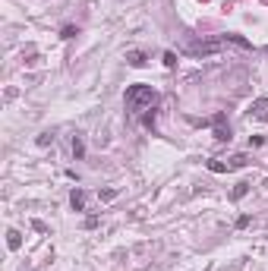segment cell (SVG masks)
<instances>
[{
    "label": "cell",
    "mask_w": 268,
    "mask_h": 271,
    "mask_svg": "<svg viewBox=\"0 0 268 271\" xmlns=\"http://www.w3.org/2000/svg\"><path fill=\"white\" fill-rule=\"evenodd\" d=\"M126 111H133V114H142V111H151L158 104V92L151 88V85H130L126 88Z\"/></svg>",
    "instance_id": "1"
},
{
    "label": "cell",
    "mask_w": 268,
    "mask_h": 271,
    "mask_svg": "<svg viewBox=\"0 0 268 271\" xmlns=\"http://www.w3.org/2000/svg\"><path fill=\"white\" fill-rule=\"evenodd\" d=\"M246 155H234L230 161H218V158H212L208 161V170L212 173H224V170H240V167H246Z\"/></svg>",
    "instance_id": "2"
},
{
    "label": "cell",
    "mask_w": 268,
    "mask_h": 271,
    "mask_svg": "<svg viewBox=\"0 0 268 271\" xmlns=\"http://www.w3.org/2000/svg\"><path fill=\"white\" fill-rule=\"evenodd\" d=\"M212 129H215V139L218 142H230V123H227V114L224 111H218L215 117H212Z\"/></svg>",
    "instance_id": "3"
},
{
    "label": "cell",
    "mask_w": 268,
    "mask_h": 271,
    "mask_svg": "<svg viewBox=\"0 0 268 271\" xmlns=\"http://www.w3.org/2000/svg\"><path fill=\"white\" fill-rule=\"evenodd\" d=\"M227 41V38H224ZM224 41H205V44H190V54H196V57H199V54H215L218 48H221V44H224Z\"/></svg>",
    "instance_id": "4"
},
{
    "label": "cell",
    "mask_w": 268,
    "mask_h": 271,
    "mask_svg": "<svg viewBox=\"0 0 268 271\" xmlns=\"http://www.w3.org/2000/svg\"><path fill=\"white\" fill-rule=\"evenodd\" d=\"M69 205H73V211H85V190H76L69 193Z\"/></svg>",
    "instance_id": "5"
},
{
    "label": "cell",
    "mask_w": 268,
    "mask_h": 271,
    "mask_svg": "<svg viewBox=\"0 0 268 271\" xmlns=\"http://www.w3.org/2000/svg\"><path fill=\"white\" fill-rule=\"evenodd\" d=\"M7 246H10V249L16 252L19 246H22V233H19V230H13V227H10V230H7Z\"/></svg>",
    "instance_id": "6"
},
{
    "label": "cell",
    "mask_w": 268,
    "mask_h": 271,
    "mask_svg": "<svg viewBox=\"0 0 268 271\" xmlns=\"http://www.w3.org/2000/svg\"><path fill=\"white\" fill-rule=\"evenodd\" d=\"M73 158H76V161L85 158V142H82V136H73Z\"/></svg>",
    "instance_id": "7"
},
{
    "label": "cell",
    "mask_w": 268,
    "mask_h": 271,
    "mask_svg": "<svg viewBox=\"0 0 268 271\" xmlns=\"http://www.w3.org/2000/svg\"><path fill=\"white\" fill-rule=\"evenodd\" d=\"M126 60H130V66H145V54L142 51H130V54H126Z\"/></svg>",
    "instance_id": "8"
},
{
    "label": "cell",
    "mask_w": 268,
    "mask_h": 271,
    "mask_svg": "<svg viewBox=\"0 0 268 271\" xmlns=\"http://www.w3.org/2000/svg\"><path fill=\"white\" fill-rule=\"evenodd\" d=\"M265 108H268V101H265V98H259V101L252 104V114H255V117H262V120H268V111H265Z\"/></svg>",
    "instance_id": "9"
},
{
    "label": "cell",
    "mask_w": 268,
    "mask_h": 271,
    "mask_svg": "<svg viewBox=\"0 0 268 271\" xmlns=\"http://www.w3.org/2000/svg\"><path fill=\"white\" fill-rule=\"evenodd\" d=\"M246 193H249V183H237V186H234V193H230V196H234V199H243Z\"/></svg>",
    "instance_id": "10"
},
{
    "label": "cell",
    "mask_w": 268,
    "mask_h": 271,
    "mask_svg": "<svg viewBox=\"0 0 268 271\" xmlns=\"http://www.w3.org/2000/svg\"><path fill=\"white\" fill-rule=\"evenodd\" d=\"M76 35H79L76 26H63V29H60V38H66V41H69V38H76Z\"/></svg>",
    "instance_id": "11"
},
{
    "label": "cell",
    "mask_w": 268,
    "mask_h": 271,
    "mask_svg": "<svg viewBox=\"0 0 268 271\" xmlns=\"http://www.w3.org/2000/svg\"><path fill=\"white\" fill-rule=\"evenodd\" d=\"M164 66H167V69L177 66V54H173V51H164Z\"/></svg>",
    "instance_id": "12"
},
{
    "label": "cell",
    "mask_w": 268,
    "mask_h": 271,
    "mask_svg": "<svg viewBox=\"0 0 268 271\" xmlns=\"http://www.w3.org/2000/svg\"><path fill=\"white\" fill-rule=\"evenodd\" d=\"M155 117H158V114H155V108H151V111H148V114L142 117V123H145L148 129H155Z\"/></svg>",
    "instance_id": "13"
},
{
    "label": "cell",
    "mask_w": 268,
    "mask_h": 271,
    "mask_svg": "<svg viewBox=\"0 0 268 271\" xmlns=\"http://www.w3.org/2000/svg\"><path fill=\"white\" fill-rule=\"evenodd\" d=\"M35 142H38V145H51V142H54V133H41Z\"/></svg>",
    "instance_id": "14"
},
{
    "label": "cell",
    "mask_w": 268,
    "mask_h": 271,
    "mask_svg": "<svg viewBox=\"0 0 268 271\" xmlns=\"http://www.w3.org/2000/svg\"><path fill=\"white\" fill-rule=\"evenodd\" d=\"M98 199H104V202H111V199H117V190H101Z\"/></svg>",
    "instance_id": "15"
},
{
    "label": "cell",
    "mask_w": 268,
    "mask_h": 271,
    "mask_svg": "<svg viewBox=\"0 0 268 271\" xmlns=\"http://www.w3.org/2000/svg\"><path fill=\"white\" fill-rule=\"evenodd\" d=\"M249 221H252L249 215H240V218H237V227H249Z\"/></svg>",
    "instance_id": "16"
}]
</instances>
